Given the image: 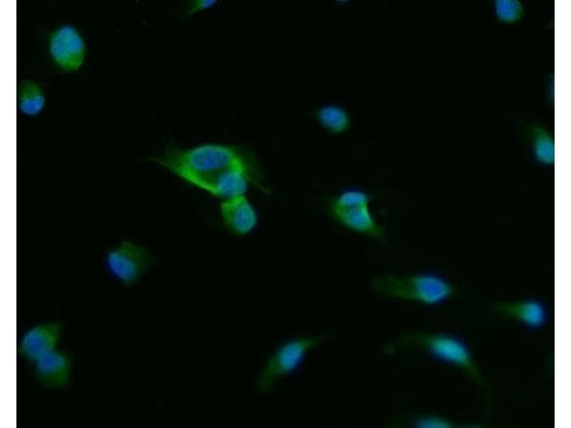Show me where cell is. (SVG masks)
<instances>
[{"label":"cell","mask_w":571,"mask_h":428,"mask_svg":"<svg viewBox=\"0 0 571 428\" xmlns=\"http://www.w3.org/2000/svg\"><path fill=\"white\" fill-rule=\"evenodd\" d=\"M192 185L196 180L231 169L245 171L251 184L264 193L263 175L256 156L243 146L206 143L191 148L168 146L164 153L148 159Z\"/></svg>","instance_id":"6da1fadb"},{"label":"cell","mask_w":571,"mask_h":428,"mask_svg":"<svg viewBox=\"0 0 571 428\" xmlns=\"http://www.w3.org/2000/svg\"><path fill=\"white\" fill-rule=\"evenodd\" d=\"M370 287L381 295L426 305L441 303L456 292V287L449 280L435 273L378 275L371 280Z\"/></svg>","instance_id":"7a4b0ae2"},{"label":"cell","mask_w":571,"mask_h":428,"mask_svg":"<svg viewBox=\"0 0 571 428\" xmlns=\"http://www.w3.org/2000/svg\"><path fill=\"white\" fill-rule=\"evenodd\" d=\"M395 347L415 345L428 351L440 360L463 369L482 383L480 373L467 345L458 338L443 334H414L403 337Z\"/></svg>","instance_id":"3957f363"},{"label":"cell","mask_w":571,"mask_h":428,"mask_svg":"<svg viewBox=\"0 0 571 428\" xmlns=\"http://www.w3.org/2000/svg\"><path fill=\"white\" fill-rule=\"evenodd\" d=\"M324 336L315 335L288 341L274 352L266 362L258 378L257 386L262 392L269 391L281 378L293 372L305 355L320 345Z\"/></svg>","instance_id":"277c9868"},{"label":"cell","mask_w":571,"mask_h":428,"mask_svg":"<svg viewBox=\"0 0 571 428\" xmlns=\"http://www.w3.org/2000/svg\"><path fill=\"white\" fill-rule=\"evenodd\" d=\"M103 260L109 274L124 286L135 284L153 263L146 248L127 239L108 248Z\"/></svg>","instance_id":"5b68a950"},{"label":"cell","mask_w":571,"mask_h":428,"mask_svg":"<svg viewBox=\"0 0 571 428\" xmlns=\"http://www.w3.org/2000/svg\"><path fill=\"white\" fill-rule=\"evenodd\" d=\"M49 51L54 63L62 70L71 72L79 69L85 60V41L71 25H63L49 38Z\"/></svg>","instance_id":"8992f818"},{"label":"cell","mask_w":571,"mask_h":428,"mask_svg":"<svg viewBox=\"0 0 571 428\" xmlns=\"http://www.w3.org/2000/svg\"><path fill=\"white\" fill-rule=\"evenodd\" d=\"M62 325L57 321L36 324L21 336L17 352L31 363L56 349L61 337Z\"/></svg>","instance_id":"52a82bcc"},{"label":"cell","mask_w":571,"mask_h":428,"mask_svg":"<svg viewBox=\"0 0 571 428\" xmlns=\"http://www.w3.org/2000/svg\"><path fill=\"white\" fill-rule=\"evenodd\" d=\"M72 365L70 354L56 348L34 363L36 379L45 387L65 388L71 380Z\"/></svg>","instance_id":"ba28073f"},{"label":"cell","mask_w":571,"mask_h":428,"mask_svg":"<svg viewBox=\"0 0 571 428\" xmlns=\"http://www.w3.org/2000/svg\"><path fill=\"white\" fill-rule=\"evenodd\" d=\"M328 212L335 221L350 230L379 240L385 239V228L375 219L370 205L331 209Z\"/></svg>","instance_id":"9c48e42d"},{"label":"cell","mask_w":571,"mask_h":428,"mask_svg":"<svg viewBox=\"0 0 571 428\" xmlns=\"http://www.w3.org/2000/svg\"><path fill=\"white\" fill-rule=\"evenodd\" d=\"M249 183L251 184V179L245 171L231 169L200 178L192 185L226 200L244 195Z\"/></svg>","instance_id":"30bf717a"},{"label":"cell","mask_w":571,"mask_h":428,"mask_svg":"<svg viewBox=\"0 0 571 428\" xmlns=\"http://www.w3.org/2000/svg\"><path fill=\"white\" fill-rule=\"evenodd\" d=\"M220 210L225 226L235 235H246L257 224V213L245 195L224 200Z\"/></svg>","instance_id":"8fae6325"},{"label":"cell","mask_w":571,"mask_h":428,"mask_svg":"<svg viewBox=\"0 0 571 428\" xmlns=\"http://www.w3.org/2000/svg\"><path fill=\"white\" fill-rule=\"evenodd\" d=\"M498 315L518 320L531 328L541 327L547 319L545 305L536 300L497 302L491 305Z\"/></svg>","instance_id":"7c38bea8"},{"label":"cell","mask_w":571,"mask_h":428,"mask_svg":"<svg viewBox=\"0 0 571 428\" xmlns=\"http://www.w3.org/2000/svg\"><path fill=\"white\" fill-rule=\"evenodd\" d=\"M533 158L540 164L552 166L555 163L554 138L545 127L532 124L527 128Z\"/></svg>","instance_id":"4fadbf2b"},{"label":"cell","mask_w":571,"mask_h":428,"mask_svg":"<svg viewBox=\"0 0 571 428\" xmlns=\"http://www.w3.org/2000/svg\"><path fill=\"white\" fill-rule=\"evenodd\" d=\"M45 101L44 93L39 84L31 80L21 82L18 90V105L21 112L36 116L44 108Z\"/></svg>","instance_id":"5bb4252c"},{"label":"cell","mask_w":571,"mask_h":428,"mask_svg":"<svg viewBox=\"0 0 571 428\" xmlns=\"http://www.w3.org/2000/svg\"><path fill=\"white\" fill-rule=\"evenodd\" d=\"M372 195L358 189H349L330 197L327 202V209H341L357 205H370Z\"/></svg>","instance_id":"9a60e30c"},{"label":"cell","mask_w":571,"mask_h":428,"mask_svg":"<svg viewBox=\"0 0 571 428\" xmlns=\"http://www.w3.org/2000/svg\"><path fill=\"white\" fill-rule=\"evenodd\" d=\"M318 116L322 124L332 132H341L348 127V116L343 110L338 107L322 108L318 111Z\"/></svg>","instance_id":"2e32d148"},{"label":"cell","mask_w":571,"mask_h":428,"mask_svg":"<svg viewBox=\"0 0 571 428\" xmlns=\"http://www.w3.org/2000/svg\"><path fill=\"white\" fill-rule=\"evenodd\" d=\"M494 9L497 20L505 24L518 21L525 14L522 4L517 0H497Z\"/></svg>","instance_id":"e0dca14e"},{"label":"cell","mask_w":571,"mask_h":428,"mask_svg":"<svg viewBox=\"0 0 571 428\" xmlns=\"http://www.w3.org/2000/svg\"><path fill=\"white\" fill-rule=\"evenodd\" d=\"M414 424L418 427L448 428L453 427V423L450 421L435 417L418 418L414 421Z\"/></svg>","instance_id":"ac0fdd59"},{"label":"cell","mask_w":571,"mask_h":428,"mask_svg":"<svg viewBox=\"0 0 571 428\" xmlns=\"http://www.w3.org/2000/svg\"><path fill=\"white\" fill-rule=\"evenodd\" d=\"M217 1L213 0H194L189 1L185 5L186 15L191 18L194 14L210 9L216 4Z\"/></svg>","instance_id":"d6986e66"}]
</instances>
